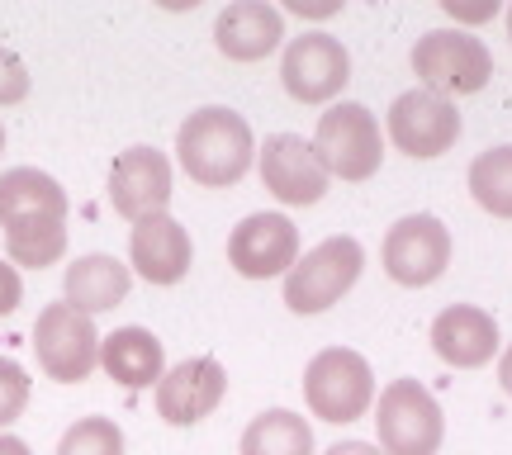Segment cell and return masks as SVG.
Returning <instances> with one entry per match:
<instances>
[{
    "instance_id": "cell-15",
    "label": "cell",
    "mask_w": 512,
    "mask_h": 455,
    "mask_svg": "<svg viewBox=\"0 0 512 455\" xmlns=\"http://www.w3.org/2000/svg\"><path fill=\"white\" fill-rule=\"evenodd\" d=\"M128 261H133V271L143 275L147 285H181L190 275L195 247H190V233L171 214H152V219L133 223Z\"/></svg>"
},
{
    "instance_id": "cell-8",
    "label": "cell",
    "mask_w": 512,
    "mask_h": 455,
    "mask_svg": "<svg viewBox=\"0 0 512 455\" xmlns=\"http://www.w3.org/2000/svg\"><path fill=\"white\" fill-rule=\"evenodd\" d=\"M384 275L403 290H427L437 285L451 266V228L437 214H408L384 233L380 247Z\"/></svg>"
},
{
    "instance_id": "cell-16",
    "label": "cell",
    "mask_w": 512,
    "mask_h": 455,
    "mask_svg": "<svg viewBox=\"0 0 512 455\" xmlns=\"http://www.w3.org/2000/svg\"><path fill=\"white\" fill-rule=\"evenodd\" d=\"M214 43L228 62H261L285 43V10L266 0H233L214 19Z\"/></svg>"
},
{
    "instance_id": "cell-5",
    "label": "cell",
    "mask_w": 512,
    "mask_h": 455,
    "mask_svg": "<svg viewBox=\"0 0 512 455\" xmlns=\"http://www.w3.org/2000/svg\"><path fill=\"white\" fill-rule=\"evenodd\" d=\"M375 437L384 455H437L446 441V418L432 389L418 380H389L375 403Z\"/></svg>"
},
{
    "instance_id": "cell-19",
    "label": "cell",
    "mask_w": 512,
    "mask_h": 455,
    "mask_svg": "<svg viewBox=\"0 0 512 455\" xmlns=\"http://www.w3.org/2000/svg\"><path fill=\"white\" fill-rule=\"evenodd\" d=\"M100 370L124 389H152L166 375V351L147 328H119L100 337Z\"/></svg>"
},
{
    "instance_id": "cell-26",
    "label": "cell",
    "mask_w": 512,
    "mask_h": 455,
    "mask_svg": "<svg viewBox=\"0 0 512 455\" xmlns=\"http://www.w3.org/2000/svg\"><path fill=\"white\" fill-rule=\"evenodd\" d=\"M24 95H29V67H24V57L0 48V110L19 105Z\"/></svg>"
},
{
    "instance_id": "cell-33",
    "label": "cell",
    "mask_w": 512,
    "mask_h": 455,
    "mask_svg": "<svg viewBox=\"0 0 512 455\" xmlns=\"http://www.w3.org/2000/svg\"><path fill=\"white\" fill-rule=\"evenodd\" d=\"M0 147H5V124H0Z\"/></svg>"
},
{
    "instance_id": "cell-34",
    "label": "cell",
    "mask_w": 512,
    "mask_h": 455,
    "mask_svg": "<svg viewBox=\"0 0 512 455\" xmlns=\"http://www.w3.org/2000/svg\"><path fill=\"white\" fill-rule=\"evenodd\" d=\"M508 38H512V10H508Z\"/></svg>"
},
{
    "instance_id": "cell-11",
    "label": "cell",
    "mask_w": 512,
    "mask_h": 455,
    "mask_svg": "<svg viewBox=\"0 0 512 455\" xmlns=\"http://www.w3.org/2000/svg\"><path fill=\"white\" fill-rule=\"evenodd\" d=\"M299 261V228L285 214H247L228 233V266L242 280H285Z\"/></svg>"
},
{
    "instance_id": "cell-14",
    "label": "cell",
    "mask_w": 512,
    "mask_h": 455,
    "mask_svg": "<svg viewBox=\"0 0 512 455\" xmlns=\"http://www.w3.org/2000/svg\"><path fill=\"white\" fill-rule=\"evenodd\" d=\"M110 204L128 223L166 214L171 204V162L157 147H128L110 166Z\"/></svg>"
},
{
    "instance_id": "cell-25",
    "label": "cell",
    "mask_w": 512,
    "mask_h": 455,
    "mask_svg": "<svg viewBox=\"0 0 512 455\" xmlns=\"http://www.w3.org/2000/svg\"><path fill=\"white\" fill-rule=\"evenodd\" d=\"M29 394H34V384H29V375H24V365L10 361V356H0V432H5L10 422L24 418Z\"/></svg>"
},
{
    "instance_id": "cell-32",
    "label": "cell",
    "mask_w": 512,
    "mask_h": 455,
    "mask_svg": "<svg viewBox=\"0 0 512 455\" xmlns=\"http://www.w3.org/2000/svg\"><path fill=\"white\" fill-rule=\"evenodd\" d=\"M0 455H29V446L19 437H10V432H0Z\"/></svg>"
},
{
    "instance_id": "cell-27",
    "label": "cell",
    "mask_w": 512,
    "mask_h": 455,
    "mask_svg": "<svg viewBox=\"0 0 512 455\" xmlns=\"http://www.w3.org/2000/svg\"><path fill=\"white\" fill-rule=\"evenodd\" d=\"M19 299H24V280L10 261H0V318H10L19 309Z\"/></svg>"
},
{
    "instance_id": "cell-30",
    "label": "cell",
    "mask_w": 512,
    "mask_h": 455,
    "mask_svg": "<svg viewBox=\"0 0 512 455\" xmlns=\"http://www.w3.org/2000/svg\"><path fill=\"white\" fill-rule=\"evenodd\" d=\"M323 455H384V451L370 446V441H337V446H328Z\"/></svg>"
},
{
    "instance_id": "cell-3",
    "label": "cell",
    "mask_w": 512,
    "mask_h": 455,
    "mask_svg": "<svg viewBox=\"0 0 512 455\" xmlns=\"http://www.w3.org/2000/svg\"><path fill=\"white\" fill-rule=\"evenodd\" d=\"M366 271V247L356 237H328L304 252L285 275V309L299 318L328 313Z\"/></svg>"
},
{
    "instance_id": "cell-1",
    "label": "cell",
    "mask_w": 512,
    "mask_h": 455,
    "mask_svg": "<svg viewBox=\"0 0 512 455\" xmlns=\"http://www.w3.org/2000/svg\"><path fill=\"white\" fill-rule=\"evenodd\" d=\"M176 162L195 185L228 190L256 162L252 124L238 110H228V105H204L176 128Z\"/></svg>"
},
{
    "instance_id": "cell-20",
    "label": "cell",
    "mask_w": 512,
    "mask_h": 455,
    "mask_svg": "<svg viewBox=\"0 0 512 455\" xmlns=\"http://www.w3.org/2000/svg\"><path fill=\"white\" fill-rule=\"evenodd\" d=\"M24 219H62L67 223V190L38 171V166H15L0 176V228Z\"/></svg>"
},
{
    "instance_id": "cell-12",
    "label": "cell",
    "mask_w": 512,
    "mask_h": 455,
    "mask_svg": "<svg viewBox=\"0 0 512 455\" xmlns=\"http://www.w3.org/2000/svg\"><path fill=\"white\" fill-rule=\"evenodd\" d=\"M256 166H261V181L280 204L294 209H309L328 195V171L318 162L313 143H304L299 133H275L266 138V147H256Z\"/></svg>"
},
{
    "instance_id": "cell-17",
    "label": "cell",
    "mask_w": 512,
    "mask_h": 455,
    "mask_svg": "<svg viewBox=\"0 0 512 455\" xmlns=\"http://www.w3.org/2000/svg\"><path fill=\"white\" fill-rule=\"evenodd\" d=\"M498 318L479 304H451L437 313L432 323V351L456 370H479V365L494 361L498 351Z\"/></svg>"
},
{
    "instance_id": "cell-22",
    "label": "cell",
    "mask_w": 512,
    "mask_h": 455,
    "mask_svg": "<svg viewBox=\"0 0 512 455\" xmlns=\"http://www.w3.org/2000/svg\"><path fill=\"white\" fill-rule=\"evenodd\" d=\"M5 252H10V266H24V271H48L62 261L67 252V223L62 219H24L5 228Z\"/></svg>"
},
{
    "instance_id": "cell-4",
    "label": "cell",
    "mask_w": 512,
    "mask_h": 455,
    "mask_svg": "<svg viewBox=\"0 0 512 455\" xmlns=\"http://www.w3.org/2000/svg\"><path fill=\"white\" fill-rule=\"evenodd\" d=\"M413 72H418L422 91L456 100V95H475L489 86L494 53L484 48V38L465 34V29H432L413 48Z\"/></svg>"
},
{
    "instance_id": "cell-18",
    "label": "cell",
    "mask_w": 512,
    "mask_h": 455,
    "mask_svg": "<svg viewBox=\"0 0 512 455\" xmlns=\"http://www.w3.org/2000/svg\"><path fill=\"white\" fill-rule=\"evenodd\" d=\"M128 285H133V271H128L124 261H114L105 252L76 256L72 266H67V275H62V304H72L76 313L95 318V313L124 304Z\"/></svg>"
},
{
    "instance_id": "cell-29",
    "label": "cell",
    "mask_w": 512,
    "mask_h": 455,
    "mask_svg": "<svg viewBox=\"0 0 512 455\" xmlns=\"http://www.w3.org/2000/svg\"><path fill=\"white\" fill-rule=\"evenodd\" d=\"M285 10H290V15H299V19H328V15H337L342 5H337V0H332V5H304V0H290Z\"/></svg>"
},
{
    "instance_id": "cell-10",
    "label": "cell",
    "mask_w": 512,
    "mask_h": 455,
    "mask_svg": "<svg viewBox=\"0 0 512 455\" xmlns=\"http://www.w3.org/2000/svg\"><path fill=\"white\" fill-rule=\"evenodd\" d=\"M280 81L290 100L299 105H328L347 91L351 81V53L332 34H304L285 43L280 57Z\"/></svg>"
},
{
    "instance_id": "cell-13",
    "label": "cell",
    "mask_w": 512,
    "mask_h": 455,
    "mask_svg": "<svg viewBox=\"0 0 512 455\" xmlns=\"http://www.w3.org/2000/svg\"><path fill=\"white\" fill-rule=\"evenodd\" d=\"M223 394H228V370L214 356H190L157 380V418L171 427H195L219 408Z\"/></svg>"
},
{
    "instance_id": "cell-24",
    "label": "cell",
    "mask_w": 512,
    "mask_h": 455,
    "mask_svg": "<svg viewBox=\"0 0 512 455\" xmlns=\"http://www.w3.org/2000/svg\"><path fill=\"white\" fill-rule=\"evenodd\" d=\"M57 455H124V432L114 418H76L57 441Z\"/></svg>"
},
{
    "instance_id": "cell-28",
    "label": "cell",
    "mask_w": 512,
    "mask_h": 455,
    "mask_svg": "<svg viewBox=\"0 0 512 455\" xmlns=\"http://www.w3.org/2000/svg\"><path fill=\"white\" fill-rule=\"evenodd\" d=\"M441 10L456 19V24H484V19L498 15V0H484V5H460V0H441Z\"/></svg>"
},
{
    "instance_id": "cell-9",
    "label": "cell",
    "mask_w": 512,
    "mask_h": 455,
    "mask_svg": "<svg viewBox=\"0 0 512 455\" xmlns=\"http://www.w3.org/2000/svg\"><path fill=\"white\" fill-rule=\"evenodd\" d=\"M389 143L399 147L403 157L413 162H432L441 152H451L460 138V114H456V100H441L432 91H403L394 105H389Z\"/></svg>"
},
{
    "instance_id": "cell-2",
    "label": "cell",
    "mask_w": 512,
    "mask_h": 455,
    "mask_svg": "<svg viewBox=\"0 0 512 455\" xmlns=\"http://www.w3.org/2000/svg\"><path fill=\"white\" fill-rule=\"evenodd\" d=\"M304 403H309L313 418L332 422V427L361 422L375 408V370L361 351L328 346L304 370Z\"/></svg>"
},
{
    "instance_id": "cell-21",
    "label": "cell",
    "mask_w": 512,
    "mask_h": 455,
    "mask_svg": "<svg viewBox=\"0 0 512 455\" xmlns=\"http://www.w3.org/2000/svg\"><path fill=\"white\" fill-rule=\"evenodd\" d=\"M242 455H313V427L290 408L256 413L242 432Z\"/></svg>"
},
{
    "instance_id": "cell-7",
    "label": "cell",
    "mask_w": 512,
    "mask_h": 455,
    "mask_svg": "<svg viewBox=\"0 0 512 455\" xmlns=\"http://www.w3.org/2000/svg\"><path fill=\"white\" fill-rule=\"evenodd\" d=\"M38 370L57 384H81L100 370V332L72 304H48L34 323Z\"/></svg>"
},
{
    "instance_id": "cell-23",
    "label": "cell",
    "mask_w": 512,
    "mask_h": 455,
    "mask_svg": "<svg viewBox=\"0 0 512 455\" xmlns=\"http://www.w3.org/2000/svg\"><path fill=\"white\" fill-rule=\"evenodd\" d=\"M470 195L484 214L494 219H512V143L489 147L470 162Z\"/></svg>"
},
{
    "instance_id": "cell-31",
    "label": "cell",
    "mask_w": 512,
    "mask_h": 455,
    "mask_svg": "<svg viewBox=\"0 0 512 455\" xmlns=\"http://www.w3.org/2000/svg\"><path fill=\"white\" fill-rule=\"evenodd\" d=\"M498 384H503V394L512 399V346L498 356Z\"/></svg>"
},
{
    "instance_id": "cell-6",
    "label": "cell",
    "mask_w": 512,
    "mask_h": 455,
    "mask_svg": "<svg viewBox=\"0 0 512 455\" xmlns=\"http://www.w3.org/2000/svg\"><path fill=\"white\" fill-rule=\"evenodd\" d=\"M313 152H318L323 171L337 176V181H370L384 162L380 119H375L366 105L342 100V105H332L328 114H318Z\"/></svg>"
}]
</instances>
